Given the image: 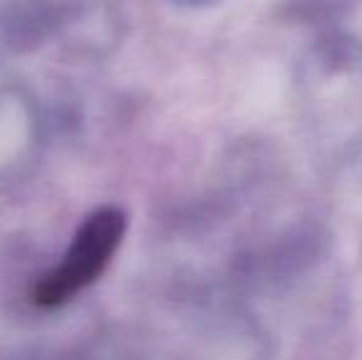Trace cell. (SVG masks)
I'll return each mask as SVG.
<instances>
[{"instance_id": "obj_1", "label": "cell", "mask_w": 362, "mask_h": 360, "mask_svg": "<svg viewBox=\"0 0 362 360\" xmlns=\"http://www.w3.org/2000/svg\"><path fill=\"white\" fill-rule=\"evenodd\" d=\"M124 230L126 217L121 210L106 207V210L91 215L84 222V227L76 232L62 265L37 284L35 301L42 306H57V303L72 298L86 284L94 281L114 257Z\"/></svg>"}, {"instance_id": "obj_2", "label": "cell", "mask_w": 362, "mask_h": 360, "mask_svg": "<svg viewBox=\"0 0 362 360\" xmlns=\"http://www.w3.org/2000/svg\"><path fill=\"white\" fill-rule=\"evenodd\" d=\"M177 3H185V5H207V3H215V0H177Z\"/></svg>"}]
</instances>
